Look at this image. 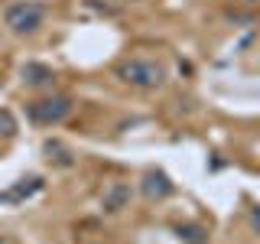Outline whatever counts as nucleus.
<instances>
[{
    "mask_svg": "<svg viewBox=\"0 0 260 244\" xmlns=\"http://www.w3.org/2000/svg\"><path fill=\"white\" fill-rule=\"evenodd\" d=\"M117 78L127 81L134 88H143V92H153L166 81V69L156 59H127L117 65Z\"/></svg>",
    "mask_w": 260,
    "mask_h": 244,
    "instance_id": "1",
    "label": "nucleus"
},
{
    "mask_svg": "<svg viewBox=\"0 0 260 244\" xmlns=\"http://www.w3.org/2000/svg\"><path fill=\"white\" fill-rule=\"evenodd\" d=\"M173 192V182H169L166 173H146L143 176V195L146 199H166Z\"/></svg>",
    "mask_w": 260,
    "mask_h": 244,
    "instance_id": "5",
    "label": "nucleus"
},
{
    "mask_svg": "<svg viewBox=\"0 0 260 244\" xmlns=\"http://www.w3.org/2000/svg\"><path fill=\"white\" fill-rule=\"evenodd\" d=\"M179 238L185 244H205V231L199 225H185V228H179Z\"/></svg>",
    "mask_w": 260,
    "mask_h": 244,
    "instance_id": "8",
    "label": "nucleus"
},
{
    "mask_svg": "<svg viewBox=\"0 0 260 244\" xmlns=\"http://www.w3.org/2000/svg\"><path fill=\"white\" fill-rule=\"evenodd\" d=\"M238 4H257V0H238Z\"/></svg>",
    "mask_w": 260,
    "mask_h": 244,
    "instance_id": "12",
    "label": "nucleus"
},
{
    "mask_svg": "<svg viewBox=\"0 0 260 244\" xmlns=\"http://www.w3.org/2000/svg\"><path fill=\"white\" fill-rule=\"evenodd\" d=\"M127 202H130V186L127 182H111L101 195V208L111 211V215L120 211V208H127Z\"/></svg>",
    "mask_w": 260,
    "mask_h": 244,
    "instance_id": "4",
    "label": "nucleus"
},
{
    "mask_svg": "<svg viewBox=\"0 0 260 244\" xmlns=\"http://www.w3.org/2000/svg\"><path fill=\"white\" fill-rule=\"evenodd\" d=\"M0 134L4 137H13L16 134V117L10 111H0Z\"/></svg>",
    "mask_w": 260,
    "mask_h": 244,
    "instance_id": "10",
    "label": "nucleus"
},
{
    "mask_svg": "<svg viewBox=\"0 0 260 244\" xmlns=\"http://www.w3.org/2000/svg\"><path fill=\"white\" fill-rule=\"evenodd\" d=\"M43 20H46V7L36 4V0H16V4H10L7 13H4V23L16 33V36L36 33L39 26H43Z\"/></svg>",
    "mask_w": 260,
    "mask_h": 244,
    "instance_id": "2",
    "label": "nucleus"
},
{
    "mask_svg": "<svg viewBox=\"0 0 260 244\" xmlns=\"http://www.w3.org/2000/svg\"><path fill=\"white\" fill-rule=\"evenodd\" d=\"M254 222H257V228H260V208H254Z\"/></svg>",
    "mask_w": 260,
    "mask_h": 244,
    "instance_id": "11",
    "label": "nucleus"
},
{
    "mask_svg": "<svg viewBox=\"0 0 260 244\" xmlns=\"http://www.w3.org/2000/svg\"><path fill=\"white\" fill-rule=\"evenodd\" d=\"M46 153H49V160L62 163V166H69V163H72V157H69V150H65L62 143H52V140H49V143H46Z\"/></svg>",
    "mask_w": 260,
    "mask_h": 244,
    "instance_id": "9",
    "label": "nucleus"
},
{
    "mask_svg": "<svg viewBox=\"0 0 260 244\" xmlns=\"http://www.w3.org/2000/svg\"><path fill=\"white\" fill-rule=\"evenodd\" d=\"M39 189H43V179L32 176V179H23V186H16V189L0 192V199H4V202H20V199H29V195L39 192Z\"/></svg>",
    "mask_w": 260,
    "mask_h": 244,
    "instance_id": "7",
    "label": "nucleus"
},
{
    "mask_svg": "<svg viewBox=\"0 0 260 244\" xmlns=\"http://www.w3.org/2000/svg\"><path fill=\"white\" fill-rule=\"evenodd\" d=\"M52 78H55V72L49 69V65H43V62H26V65H23V81L32 85V88L49 85Z\"/></svg>",
    "mask_w": 260,
    "mask_h": 244,
    "instance_id": "6",
    "label": "nucleus"
},
{
    "mask_svg": "<svg viewBox=\"0 0 260 244\" xmlns=\"http://www.w3.org/2000/svg\"><path fill=\"white\" fill-rule=\"evenodd\" d=\"M29 120L39 127H52V124H62L65 117L72 114V101L65 95H52V98H39V101H29Z\"/></svg>",
    "mask_w": 260,
    "mask_h": 244,
    "instance_id": "3",
    "label": "nucleus"
}]
</instances>
